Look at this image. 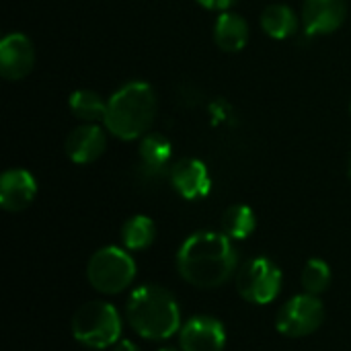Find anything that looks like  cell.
I'll return each instance as SVG.
<instances>
[{
	"mask_svg": "<svg viewBox=\"0 0 351 351\" xmlns=\"http://www.w3.org/2000/svg\"><path fill=\"white\" fill-rule=\"evenodd\" d=\"M302 288L308 294L321 296L329 286H331V267L327 261L323 259H311L306 261L304 269H302Z\"/></svg>",
	"mask_w": 351,
	"mask_h": 351,
	"instance_id": "cell-20",
	"label": "cell"
},
{
	"mask_svg": "<svg viewBox=\"0 0 351 351\" xmlns=\"http://www.w3.org/2000/svg\"><path fill=\"white\" fill-rule=\"evenodd\" d=\"M125 317L134 333L150 341H165L181 331V308L175 296L154 284L130 294Z\"/></svg>",
	"mask_w": 351,
	"mask_h": 351,
	"instance_id": "cell-3",
	"label": "cell"
},
{
	"mask_svg": "<svg viewBox=\"0 0 351 351\" xmlns=\"http://www.w3.org/2000/svg\"><path fill=\"white\" fill-rule=\"evenodd\" d=\"M113 351H142L134 341H128V339H119L115 346H113Z\"/></svg>",
	"mask_w": 351,
	"mask_h": 351,
	"instance_id": "cell-22",
	"label": "cell"
},
{
	"mask_svg": "<svg viewBox=\"0 0 351 351\" xmlns=\"http://www.w3.org/2000/svg\"><path fill=\"white\" fill-rule=\"evenodd\" d=\"M261 27L274 39H288L298 31V16L288 4H269L261 14Z\"/></svg>",
	"mask_w": 351,
	"mask_h": 351,
	"instance_id": "cell-16",
	"label": "cell"
},
{
	"mask_svg": "<svg viewBox=\"0 0 351 351\" xmlns=\"http://www.w3.org/2000/svg\"><path fill=\"white\" fill-rule=\"evenodd\" d=\"M35 64V47L25 33H6L0 41V74L6 80L25 78Z\"/></svg>",
	"mask_w": 351,
	"mask_h": 351,
	"instance_id": "cell-9",
	"label": "cell"
},
{
	"mask_svg": "<svg viewBox=\"0 0 351 351\" xmlns=\"http://www.w3.org/2000/svg\"><path fill=\"white\" fill-rule=\"evenodd\" d=\"M173 156L171 142L160 134H146L140 144V171L148 179H156L167 175Z\"/></svg>",
	"mask_w": 351,
	"mask_h": 351,
	"instance_id": "cell-14",
	"label": "cell"
},
{
	"mask_svg": "<svg viewBox=\"0 0 351 351\" xmlns=\"http://www.w3.org/2000/svg\"><path fill=\"white\" fill-rule=\"evenodd\" d=\"M208 10H228L237 0H197Z\"/></svg>",
	"mask_w": 351,
	"mask_h": 351,
	"instance_id": "cell-21",
	"label": "cell"
},
{
	"mask_svg": "<svg viewBox=\"0 0 351 351\" xmlns=\"http://www.w3.org/2000/svg\"><path fill=\"white\" fill-rule=\"evenodd\" d=\"M282 290V269L269 257L249 259L237 271V292L251 304H269Z\"/></svg>",
	"mask_w": 351,
	"mask_h": 351,
	"instance_id": "cell-6",
	"label": "cell"
},
{
	"mask_svg": "<svg viewBox=\"0 0 351 351\" xmlns=\"http://www.w3.org/2000/svg\"><path fill=\"white\" fill-rule=\"evenodd\" d=\"M325 321V304L315 294H298L290 298L278 313L276 329L290 339L306 337L315 333Z\"/></svg>",
	"mask_w": 351,
	"mask_h": 351,
	"instance_id": "cell-7",
	"label": "cell"
},
{
	"mask_svg": "<svg viewBox=\"0 0 351 351\" xmlns=\"http://www.w3.org/2000/svg\"><path fill=\"white\" fill-rule=\"evenodd\" d=\"M255 228H257V216L245 204H234L222 214V232L232 241L249 239L255 232Z\"/></svg>",
	"mask_w": 351,
	"mask_h": 351,
	"instance_id": "cell-17",
	"label": "cell"
},
{
	"mask_svg": "<svg viewBox=\"0 0 351 351\" xmlns=\"http://www.w3.org/2000/svg\"><path fill=\"white\" fill-rule=\"evenodd\" d=\"M37 195V181L25 169H8L0 179V206L6 212L27 210Z\"/></svg>",
	"mask_w": 351,
	"mask_h": 351,
	"instance_id": "cell-12",
	"label": "cell"
},
{
	"mask_svg": "<svg viewBox=\"0 0 351 351\" xmlns=\"http://www.w3.org/2000/svg\"><path fill=\"white\" fill-rule=\"evenodd\" d=\"M160 351H183V350H181V348H179V350H177V348H162Z\"/></svg>",
	"mask_w": 351,
	"mask_h": 351,
	"instance_id": "cell-23",
	"label": "cell"
},
{
	"mask_svg": "<svg viewBox=\"0 0 351 351\" xmlns=\"http://www.w3.org/2000/svg\"><path fill=\"white\" fill-rule=\"evenodd\" d=\"M70 111L74 113V117L82 119L84 123H99L105 119L107 101L95 90L80 88V90L72 93V97H70Z\"/></svg>",
	"mask_w": 351,
	"mask_h": 351,
	"instance_id": "cell-19",
	"label": "cell"
},
{
	"mask_svg": "<svg viewBox=\"0 0 351 351\" xmlns=\"http://www.w3.org/2000/svg\"><path fill=\"white\" fill-rule=\"evenodd\" d=\"M169 179H171L173 189L181 197H185L189 202L206 197L210 193V189H212L210 171L197 158H181V160H177L169 171Z\"/></svg>",
	"mask_w": 351,
	"mask_h": 351,
	"instance_id": "cell-10",
	"label": "cell"
},
{
	"mask_svg": "<svg viewBox=\"0 0 351 351\" xmlns=\"http://www.w3.org/2000/svg\"><path fill=\"white\" fill-rule=\"evenodd\" d=\"M156 239V226L148 216H132L121 228V243L128 251H144Z\"/></svg>",
	"mask_w": 351,
	"mask_h": 351,
	"instance_id": "cell-18",
	"label": "cell"
},
{
	"mask_svg": "<svg viewBox=\"0 0 351 351\" xmlns=\"http://www.w3.org/2000/svg\"><path fill=\"white\" fill-rule=\"evenodd\" d=\"M136 261L128 249L103 247L88 259L86 280L97 292L111 296L130 288L136 280Z\"/></svg>",
	"mask_w": 351,
	"mask_h": 351,
	"instance_id": "cell-5",
	"label": "cell"
},
{
	"mask_svg": "<svg viewBox=\"0 0 351 351\" xmlns=\"http://www.w3.org/2000/svg\"><path fill=\"white\" fill-rule=\"evenodd\" d=\"M179 346L183 351H222L226 346V329L214 317H193L181 327Z\"/></svg>",
	"mask_w": 351,
	"mask_h": 351,
	"instance_id": "cell-8",
	"label": "cell"
},
{
	"mask_svg": "<svg viewBox=\"0 0 351 351\" xmlns=\"http://www.w3.org/2000/svg\"><path fill=\"white\" fill-rule=\"evenodd\" d=\"M158 101L154 88L144 80H132L119 86L107 101L105 130L119 140L144 138L156 117Z\"/></svg>",
	"mask_w": 351,
	"mask_h": 351,
	"instance_id": "cell-2",
	"label": "cell"
},
{
	"mask_svg": "<svg viewBox=\"0 0 351 351\" xmlns=\"http://www.w3.org/2000/svg\"><path fill=\"white\" fill-rule=\"evenodd\" d=\"M74 339L88 350L113 348L121 337V317L119 311L103 300H93L82 304L72 317Z\"/></svg>",
	"mask_w": 351,
	"mask_h": 351,
	"instance_id": "cell-4",
	"label": "cell"
},
{
	"mask_svg": "<svg viewBox=\"0 0 351 351\" xmlns=\"http://www.w3.org/2000/svg\"><path fill=\"white\" fill-rule=\"evenodd\" d=\"M350 173H351V158H350Z\"/></svg>",
	"mask_w": 351,
	"mask_h": 351,
	"instance_id": "cell-24",
	"label": "cell"
},
{
	"mask_svg": "<svg viewBox=\"0 0 351 351\" xmlns=\"http://www.w3.org/2000/svg\"><path fill=\"white\" fill-rule=\"evenodd\" d=\"M214 39L216 45L224 51H241L249 41V25L241 14L224 10L216 19Z\"/></svg>",
	"mask_w": 351,
	"mask_h": 351,
	"instance_id": "cell-15",
	"label": "cell"
},
{
	"mask_svg": "<svg viewBox=\"0 0 351 351\" xmlns=\"http://www.w3.org/2000/svg\"><path fill=\"white\" fill-rule=\"evenodd\" d=\"M300 16L308 35H327L343 25L348 6L346 0H304Z\"/></svg>",
	"mask_w": 351,
	"mask_h": 351,
	"instance_id": "cell-11",
	"label": "cell"
},
{
	"mask_svg": "<svg viewBox=\"0 0 351 351\" xmlns=\"http://www.w3.org/2000/svg\"><path fill=\"white\" fill-rule=\"evenodd\" d=\"M107 148L105 130L97 123H82L66 138V154L76 165L95 162Z\"/></svg>",
	"mask_w": 351,
	"mask_h": 351,
	"instance_id": "cell-13",
	"label": "cell"
},
{
	"mask_svg": "<svg viewBox=\"0 0 351 351\" xmlns=\"http://www.w3.org/2000/svg\"><path fill=\"white\" fill-rule=\"evenodd\" d=\"M237 247L224 232H193L177 251L179 276L199 290H214L224 286L237 274Z\"/></svg>",
	"mask_w": 351,
	"mask_h": 351,
	"instance_id": "cell-1",
	"label": "cell"
}]
</instances>
